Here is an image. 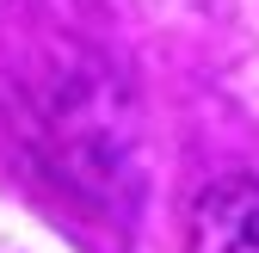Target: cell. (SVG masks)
I'll return each instance as SVG.
<instances>
[{"label": "cell", "instance_id": "1", "mask_svg": "<svg viewBox=\"0 0 259 253\" xmlns=\"http://www.w3.org/2000/svg\"><path fill=\"white\" fill-rule=\"evenodd\" d=\"M191 253H259V179L253 173H222L191 198Z\"/></svg>", "mask_w": 259, "mask_h": 253}]
</instances>
